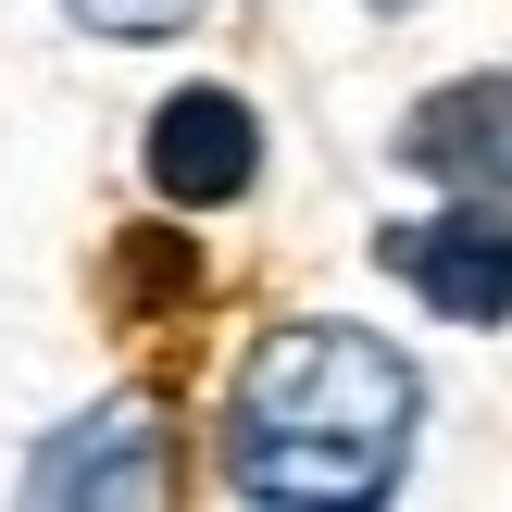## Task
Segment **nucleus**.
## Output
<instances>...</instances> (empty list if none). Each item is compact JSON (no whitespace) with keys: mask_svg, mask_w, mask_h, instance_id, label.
<instances>
[{"mask_svg":"<svg viewBox=\"0 0 512 512\" xmlns=\"http://www.w3.org/2000/svg\"><path fill=\"white\" fill-rule=\"evenodd\" d=\"M375 263H388L425 313H450V325H500L512 313V213H488V200L425 213V225H388Z\"/></svg>","mask_w":512,"mask_h":512,"instance_id":"nucleus-2","label":"nucleus"},{"mask_svg":"<svg viewBox=\"0 0 512 512\" xmlns=\"http://www.w3.org/2000/svg\"><path fill=\"white\" fill-rule=\"evenodd\" d=\"M138 163H150V188H163L175 213H225V200H250V175H263V125H250L238 88H175L163 113H150Z\"/></svg>","mask_w":512,"mask_h":512,"instance_id":"nucleus-3","label":"nucleus"},{"mask_svg":"<svg viewBox=\"0 0 512 512\" xmlns=\"http://www.w3.org/2000/svg\"><path fill=\"white\" fill-rule=\"evenodd\" d=\"M413 363H400L375 325H275L250 338L238 388H225V488L275 500V512H350V500H388L400 463H413Z\"/></svg>","mask_w":512,"mask_h":512,"instance_id":"nucleus-1","label":"nucleus"},{"mask_svg":"<svg viewBox=\"0 0 512 512\" xmlns=\"http://www.w3.org/2000/svg\"><path fill=\"white\" fill-rule=\"evenodd\" d=\"M25 488H38V500H163L175 488L163 400H100L88 425H63V438L25 463Z\"/></svg>","mask_w":512,"mask_h":512,"instance_id":"nucleus-5","label":"nucleus"},{"mask_svg":"<svg viewBox=\"0 0 512 512\" xmlns=\"http://www.w3.org/2000/svg\"><path fill=\"white\" fill-rule=\"evenodd\" d=\"M375 13H400V0H375Z\"/></svg>","mask_w":512,"mask_h":512,"instance_id":"nucleus-7","label":"nucleus"},{"mask_svg":"<svg viewBox=\"0 0 512 512\" xmlns=\"http://www.w3.org/2000/svg\"><path fill=\"white\" fill-rule=\"evenodd\" d=\"M400 163L438 175L450 200H488V213H512V75H463V88L413 100Z\"/></svg>","mask_w":512,"mask_h":512,"instance_id":"nucleus-4","label":"nucleus"},{"mask_svg":"<svg viewBox=\"0 0 512 512\" xmlns=\"http://www.w3.org/2000/svg\"><path fill=\"white\" fill-rule=\"evenodd\" d=\"M88 38H188L200 25V0H63Z\"/></svg>","mask_w":512,"mask_h":512,"instance_id":"nucleus-6","label":"nucleus"}]
</instances>
